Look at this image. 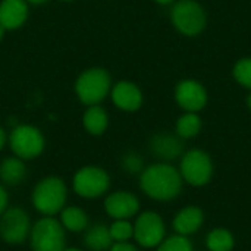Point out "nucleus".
Listing matches in <instances>:
<instances>
[{
    "mask_svg": "<svg viewBox=\"0 0 251 251\" xmlns=\"http://www.w3.org/2000/svg\"><path fill=\"white\" fill-rule=\"evenodd\" d=\"M140 187L150 199L168 201L175 199L182 188V176L169 163H154L143 169Z\"/></svg>",
    "mask_w": 251,
    "mask_h": 251,
    "instance_id": "nucleus-1",
    "label": "nucleus"
},
{
    "mask_svg": "<svg viewBox=\"0 0 251 251\" xmlns=\"http://www.w3.org/2000/svg\"><path fill=\"white\" fill-rule=\"evenodd\" d=\"M68 187L59 176H46L40 179L31 193L34 209L43 216H54L66 206Z\"/></svg>",
    "mask_w": 251,
    "mask_h": 251,
    "instance_id": "nucleus-2",
    "label": "nucleus"
},
{
    "mask_svg": "<svg viewBox=\"0 0 251 251\" xmlns=\"http://www.w3.org/2000/svg\"><path fill=\"white\" fill-rule=\"evenodd\" d=\"M171 21L182 35L196 37L206 29L207 13L197 0H176L171 9Z\"/></svg>",
    "mask_w": 251,
    "mask_h": 251,
    "instance_id": "nucleus-3",
    "label": "nucleus"
},
{
    "mask_svg": "<svg viewBox=\"0 0 251 251\" xmlns=\"http://www.w3.org/2000/svg\"><path fill=\"white\" fill-rule=\"evenodd\" d=\"M60 221L53 216H44L32 224L29 231V247L32 251H63L66 234Z\"/></svg>",
    "mask_w": 251,
    "mask_h": 251,
    "instance_id": "nucleus-4",
    "label": "nucleus"
},
{
    "mask_svg": "<svg viewBox=\"0 0 251 251\" xmlns=\"http://www.w3.org/2000/svg\"><path fill=\"white\" fill-rule=\"evenodd\" d=\"M78 99L88 106L100 103L110 90V75L101 68H93L79 75L75 85Z\"/></svg>",
    "mask_w": 251,
    "mask_h": 251,
    "instance_id": "nucleus-5",
    "label": "nucleus"
},
{
    "mask_svg": "<svg viewBox=\"0 0 251 251\" xmlns=\"http://www.w3.org/2000/svg\"><path fill=\"white\" fill-rule=\"evenodd\" d=\"M110 187L109 174L99 166H84L78 169L72 179V188L82 199H99Z\"/></svg>",
    "mask_w": 251,
    "mask_h": 251,
    "instance_id": "nucleus-6",
    "label": "nucleus"
},
{
    "mask_svg": "<svg viewBox=\"0 0 251 251\" xmlns=\"http://www.w3.org/2000/svg\"><path fill=\"white\" fill-rule=\"evenodd\" d=\"M9 144L16 157L31 160L43 153L46 141L38 128L32 125H18L9 135Z\"/></svg>",
    "mask_w": 251,
    "mask_h": 251,
    "instance_id": "nucleus-7",
    "label": "nucleus"
},
{
    "mask_svg": "<svg viewBox=\"0 0 251 251\" xmlns=\"http://www.w3.org/2000/svg\"><path fill=\"white\" fill-rule=\"evenodd\" d=\"M31 218L21 207H7L0 216V238L10 246H19L28 240Z\"/></svg>",
    "mask_w": 251,
    "mask_h": 251,
    "instance_id": "nucleus-8",
    "label": "nucleus"
},
{
    "mask_svg": "<svg viewBox=\"0 0 251 251\" xmlns=\"http://www.w3.org/2000/svg\"><path fill=\"white\" fill-rule=\"evenodd\" d=\"M179 174L188 184L194 187L206 185L213 174V163L210 156L199 149L187 151L181 159Z\"/></svg>",
    "mask_w": 251,
    "mask_h": 251,
    "instance_id": "nucleus-9",
    "label": "nucleus"
},
{
    "mask_svg": "<svg viewBox=\"0 0 251 251\" xmlns=\"http://www.w3.org/2000/svg\"><path fill=\"white\" fill-rule=\"evenodd\" d=\"M135 241L146 249L157 247L165 238V224L154 212L141 213L134 225Z\"/></svg>",
    "mask_w": 251,
    "mask_h": 251,
    "instance_id": "nucleus-10",
    "label": "nucleus"
},
{
    "mask_svg": "<svg viewBox=\"0 0 251 251\" xmlns=\"http://www.w3.org/2000/svg\"><path fill=\"white\" fill-rule=\"evenodd\" d=\"M175 101L176 104L184 109L185 112H196L199 113L201 109L206 107L209 96L206 87L193 78L181 79L175 87Z\"/></svg>",
    "mask_w": 251,
    "mask_h": 251,
    "instance_id": "nucleus-11",
    "label": "nucleus"
},
{
    "mask_svg": "<svg viewBox=\"0 0 251 251\" xmlns=\"http://www.w3.org/2000/svg\"><path fill=\"white\" fill-rule=\"evenodd\" d=\"M104 210L113 221L129 219L140 210V201L129 191H115L104 199Z\"/></svg>",
    "mask_w": 251,
    "mask_h": 251,
    "instance_id": "nucleus-12",
    "label": "nucleus"
},
{
    "mask_svg": "<svg viewBox=\"0 0 251 251\" xmlns=\"http://www.w3.org/2000/svg\"><path fill=\"white\" fill-rule=\"evenodd\" d=\"M112 100L119 109L125 112H135L143 104V93L134 82L119 81L112 88Z\"/></svg>",
    "mask_w": 251,
    "mask_h": 251,
    "instance_id": "nucleus-13",
    "label": "nucleus"
},
{
    "mask_svg": "<svg viewBox=\"0 0 251 251\" xmlns=\"http://www.w3.org/2000/svg\"><path fill=\"white\" fill-rule=\"evenodd\" d=\"M150 150L156 157L162 160H174L182 154L184 143L178 135L162 132L150 140Z\"/></svg>",
    "mask_w": 251,
    "mask_h": 251,
    "instance_id": "nucleus-14",
    "label": "nucleus"
},
{
    "mask_svg": "<svg viewBox=\"0 0 251 251\" xmlns=\"http://www.w3.org/2000/svg\"><path fill=\"white\" fill-rule=\"evenodd\" d=\"M28 15L25 0H3L0 3V25L4 29L21 26Z\"/></svg>",
    "mask_w": 251,
    "mask_h": 251,
    "instance_id": "nucleus-15",
    "label": "nucleus"
},
{
    "mask_svg": "<svg viewBox=\"0 0 251 251\" xmlns=\"http://www.w3.org/2000/svg\"><path fill=\"white\" fill-rule=\"evenodd\" d=\"M203 224V212L199 207H185L174 219V229L179 235H190L200 229Z\"/></svg>",
    "mask_w": 251,
    "mask_h": 251,
    "instance_id": "nucleus-16",
    "label": "nucleus"
},
{
    "mask_svg": "<svg viewBox=\"0 0 251 251\" xmlns=\"http://www.w3.org/2000/svg\"><path fill=\"white\" fill-rule=\"evenodd\" d=\"M84 246L90 251H106L113 244L109 226L104 224H94L84 231Z\"/></svg>",
    "mask_w": 251,
    "mask_h": 251,
    "instance_id": "nucleus-17",
    "label": "nucleus"
},
{
    "mask_svg": "<svg viewBox=\"0 0 251 251\" xmlns=\"http://www.w3.org/2000/svg\"><path fill=\"white\" fill-rule=\"evenodd\" d=\"M26 176V166L22 159L13 156L6 157L0 163V181L3 185L16 187L19 185Z\"/></svg>",
    "mask_w": 251,
    "mask_h": 251,
    "instance_id": "nucleus-18",
    "label": "nucleus"
},
{
    "mask_svg": "<svg viewBox=\"0 0 251 251\" xmlns=\"http://www.w3.org/2000/svg\"><path fill=\"white\" fill-rule=\"evenodd\" d=\"M60 224L65 228V231L78 234L84 232L88 228V215L85 210H82L78 206H65L60 212Z\"/></svg>",
    "mask_w": 251,
    "mask_h": 251,
    "instance_id": "nucleus-19",
    "label": "nucleus"
},
{
    "mask_svg": "<svg viewBox=\"0 0 251 251\" xmlns=\"http://www.w3.org/2000/svg\"><path fill=\"white\" fill-rule=\"evenodd\" d=\"M82 124H84L85 129L90 134H93V135H101L107 129L109 118H107V113H106V110L103 107L94 104V106H90L87 109V112L84 113Z\"/></svg>",
    "mask_w": 251,
    "mask_h": 251,
    "instance_id": "nucleus-20",
    "label": "nucleus"
},
{
    "mask_svg": "<svg viewBox=\"0 0 251 251\" xmlns=\"http://www.w3.org/2000/svg\"><path fill=\"white\" fill-rule=\"evenodd\" d=\"M201 126H203V122L199 113L185 112L176 121V135L182 140L194 138L201 131Z\"/></svg>",
    "mask_w": 251,
    "mask_h": 251,
    "instance_id": "nucleus-21",
    "label": "nucleus"
},
{
    "mask_svg": "<svg viewBox=\"0 0 251 251\" xmlns=\"http://www.w3.org/2000/svg\"><path fill=\"white\" fill-rule=\"evenodd\" d=\"M206 243L210 251H231L234 247V237L229 231L218 228L207 235Z\"/></svg>",
    "mask_w": 251,
    "mask_h": 251,
    "instance_id": "nucleus-22",
    "label": "nucleus"
},
{
    "mask_svg": "<svg viewBox=\"0 0 251 251\" xmlns=\"http://www.w3.org/2000/svg\"><path fill=\"white\" fill-rule=\"evenodd\" d=\"M232 76L241 87L251 91V57H241L235 62Z\"/></svg>",
    "mask_w": 251,
    "mask_h": 251,
    "instance_id": "nucleus-23",
    "label": "nucleus"
},
{
    "mask_svg": "<svg viewBox=\"0 0 251 251\" xmlns=\"http://www.w3.org/2000/svg\"><path fill=\"white\" fill-rule=\"evenodd\" d=\"M109 232L113 243L129 241L134 237V225L128 219H118L109 226Z\"/></svg>",
    "mask_w": 251,
    "mask_h": 251,
    "instance_id": "nucleus-24",
    "label": "nucleus"
},
{
    "mask_svg": "<svg viewBox=\"0 0 251 251\" xmlns=\"http://www.w3.org/2000/svg\"><path fill=\"white\" fill-rule=\"evenodd\" d=\"M157 251H193V246L185 235H174L163 240Z\"/></svg>",
    "mask_w": 251,
    "mask_h": 251,
    "instance_id": "nucleus-25",
    "label": "nucleus"
},
{
    "mask_svg": "<svg viewBox=\"0 0 251 251\" xmlns=\"http://www.w3.org/2000/svg\"><path fill=\"white\" fill-rule=\"evenodd\" d=\"M122 168L125 169V172L128 174H138L143 172L144 168V162L143 157L137 153H126L122 157Z\"/></svg>",
    "mask_w": 251,
    "mask_h": 251,
    "instance_id": "nucleus-26",
    "label": "nucleus"
},
{
    "mask_svg": "<svg viewBox=\"0 0 251 251\" xmlns=\"http://www.w3.org/2000/svg\"><path fill=\"white\" fill-rule=\"evenodd\" d=\"M109 251H138V249L128 241H121V243H113Z\"/></svg>",
    "mask_w": 251,
    "mask_h": 251,
    "instance_id": "nucleus-27",
    "label": "nucleus"
},
{
    "mask_svg": "<svg viewBox=\"0 0 251 251\" xmlns=\"http://www.w3.org/2000/svg\"><path fill=\"white\" fill-rule=\"evenodd\" d=\"M9 207V194L3 184H0V216Z\"/></svg>",
    "mask_w": 251,
    "mask_h": 251,
    "instance_id": "nucleus-28",
    "label": "nucleus"
},
{
    "mask_svg": "<svg viewBox=\"0 0 251 251\" xmlns=\"http://www.w3.org/2000/svg\"><path fill=\"white\" fill-rule=\"evenodd\" d=\"M6 141H7V137H6V132L0 128V150L4 147V144H6Z\"/></svg>",
    "mask_w": 251,
    "mask_h": 251,
    "instance_id": "nucleus-29",
    "label": "nucleus"
},
{
    "mask_svg": "<svg viewBox=\"0 0 251 251\" xmlns=\"http://www.w3.org/2000/svg\"><path fill=\"white\" fill-rule=\"evenodd\" d=\"M154 1L159 3V4H165V6H166V4H174L176 0H154Z\"/></svg>",
    "mask_w": 251,
    "mask_h": 251,
    "instance_id": "nucleus-30",
    "label": "nucleus"
},
{
    "mask_svg": "<svg viewBox=\"0 0 251 251\" xmlns=\"http://www.w3.org/2000/svg\"><path fill=\"white\" fill-rule=\"evenodd\" d=\"M246 103H247V107H249V110L251 112V91H250V94L247 96V100H246Z\"/></svg>",
    "mask_w": 251,
    "mask_h": 251,
    "instance_id": "nucleus-31",
    "label": "nucleus"
},
{
    "mask_svg": "<svg viewBox=\"0 0 251 251\" xmlns=\"http://www.w3.org/2000/svg\"><path fill=\"white\" fill-rule=\"evenodd\" d=\"M63 251H84V250H81V249H78V247H65V250Z\"/></svg>",
    "mask_w": 251,
    "mask_h": 251,
    "instance_id": "nucleus-32",
    "label": "nucleus"
},
{
    "mask_svg": "<svg viewBox=\"0 0 251 251\" xmlns=\"http://www.w3.org/2000/svg\"><path fill=\"white\" fill-rule=\"evenodd\" d=\"M26 1H29V3H35V4H40V3H44V1H47V0H26Z\"/></svg>",
    "mask_w": 251,
    "mask_h": 251,
    "instance_id": "nucleus-33",
    "label": "nucleus"
},
{
    "mask_svg": "<svg viewBox=\"0 0 251 251\" xmlns=\"http://www.w3.org/2000/svg\"><path fill=\"white\" fill-rule=\"evenodd\" d=\"M3 34H4V28L0 25V40H1V37H3Z\"/></svg>",
    "mask_w": 251,
    "mask_h": 251,
    "instance_id": "nucleus-34",
    "label": "nucleus"
},
{
    "mask_svg": "<svg viewBox=\"0 0 251 251\" xmlns=\"http://www.w3.org/2000/svg\"><path fill=\"white\" fill-rule=\"evenodd\" d=\"M62 1H72V0H62Z\"/></svg>",
    "mask_w": 251,
    "mask_h": 251,
    "instance_id": "nucleus-35",
    "label": "nucleus"
}]
</instances>
